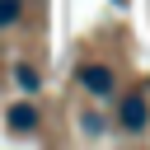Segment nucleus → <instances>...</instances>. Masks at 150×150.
<instances>
[{
	"mask_svg": "<svg viewBox=\"0 0 150 150\" xmlns=\"http://www.w3.org/2000/svg\"><path fill=\"white\" fill-rule=\"evenodd\" d=\"M145 122H150L145 98H141V94H127V98H122V127H127V131H145Z\"/></svg>",
	"mask_w": 150,
	"mask_h": 150,
	"instance_id": "obj_1",
	"label": "nucleus"
},
{
	"mask_svg": "<svg viewBox=\"0 0 150 150\" xmlns=\"http://www.w3.org/2000/svg\"><path fill=\"white\" fill-rule=\"evenodd\" d=\"M80 84H84L89 94L108 98V94H112V70H108V66H84V70H80Z\"/></svg>",
	"mask_w": 150,
	"mask_h": 150,
	"instance_id": "obj_2",
	"label": "nucleus"
},
{
	"mask_svg": "<svg viewBox=\"0 0 150 150\" xmlns=\"http://www.w3.org/2000/svg\"><path fill=\"white\" fill-rule=\"evenodd\" d=\"M9 127H14V131H33V127H38V112H33L28 103H23V108H9Z\"/></svg>",
	"mask_w": 150,
	"mask_h": 150,
	"instance_id": "obj_3",
	"label": "nucleus"
},
{
	"mask_svg": "<svg viewBox=\"0 0 150 150\" xmlns=\"http://www.w3.org/2000/svg\"><path fill=\"white\" fill-rule=\"evenodd\" d=\"M14 84H19L23 94H38V70H33V66H14Z\"/></svg>",
	"mask_w": 150,
	"mask_h": 150,
	"instance_id": "obj_4",
	"label": "nucleus"
},
{
	"mask_svg": "<svg viewBox=\"0 0 150 150\" xmlns=\"http://www.w3.org/2000/svg\"><path fill=\"white\" fill-rule=\"evenodd\" d=\"M19 19V0H0V28H9Z\"/></svg>",
	"mask_w": 150,
	"mask_h": 150,
	"instance_id": "obj_5",
	"label": "nucleus"
}]
</instances>
